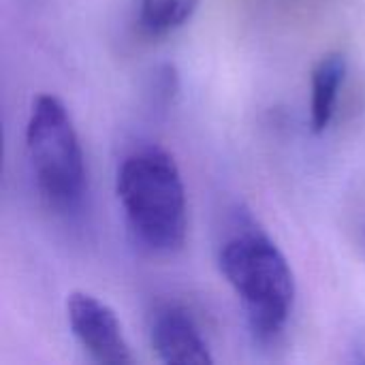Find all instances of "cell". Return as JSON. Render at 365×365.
Instances as JSON below:
<instances>
[{"mask_svg": "<svg viewBox=\"0 0 365 365\" xmlns=\"http://www.w3.org/2000/svg\"><path fill=\"white\" fill-rule=\"evenodd\" d=\"M118 199L135 240L154 255H173L186 240V190L175 160L143 145L118 167Z\"/></svg>", "mask_w": 365, "mask_h": 365, "instance_id": "6da1fadb", "label": "cell"}, {"mask_svg": "<svg viewBox=\"0 0 365 365\" xmlns=\"http://www.w3.org/2000/svg\"><path fill=\"white\" fill-rule=\"evenodd\" d=\"M218 263L244 308L255 340H276L295 304V278L282 250L257 227L242 225L220 246Z\"/></svg>", "mask_w": 365, "mask_h": 365, "instance_id": "7a4b0ae2", "label": "cell"}, {"mask_svg": "<svg viewBox=\"0 0 365 365\" xmlns=\"http://www.w3.org/2000/svg\"><path fill=\"white\" fill-rule=\"evenodd\" d=\"M26 152L45 203L62 216L79 214L88 195L86 160L71 113L56 96L43 94L32 103Z\"/></svg>", "mask_w": 365, "mask_h": 365, "instance_id": "3957f363", "label": "cell"}, {"mask_svg": "<svg viewBox=\"0 0 365 365\" xmlns=\"http://www.w3.org/2000/svg\"><path fill=\"white\" fill-rule=\"evenodd\" d=\"M71 331L96 364H130L133 353L115 312L88 293H73L66 302Z\"/></svg>", "mask_w": 365, "mask_h": 365, "instance_id": "277c9868", "label": "cell"}, {"mask_svg": "<svg viewBox=\"0 0 365 365\" xmlns=\"http://www.w3.org/2000/svg\"><path fill=\"white\" fill-rule=\"evenodd\" d=\"M150 342L163 364L205 365L214 361L195 317L178 304H160L152 312Z\"/></svg>", "mask_w": 365, "mask_h": 365, "instance_id": "5b68a950", "label": "cell"}, {"mask_svg": "<svg viewBox=\"0 0 365 365\" xmlns=\"http://www.w3.org/2000/svg\"><path fill=\"white\" fill-rule=\"evenodd\" d=\"M346 58L342 53H327L314 66L310 96V124L314 133H325L329 128L346 79Z\"/></svg>", "mask_w": 365, "mask_h": 365, "instance_id": "8992f818", "label": "cell"}, {"mask_svg": "<svg viewBox=\"0 0 365 365\" xmlns=\"http://www.w3.org/2000/svg\"><path fill=\"white\" fill-rule=\"evenodd\" d=\"M197 6L199 0H139V19L145 32L160 36L184 26Z\"/></svg>", "mask_w": 365, "mask_h": 365, "instance_id": "52a82bcc", "label": "cell"}, {"mask_svg": "<svg viewBox=\"0 0 365 365\" xmlns=\"http://www.w3.org/2000/svg\"><path fill=\"white\" fill-rule=\"evenodd\" d=\"M351 361L353 364H365V334L364 336H357L353 349H351Z\"/></svg>", "mask_w": 365, "mask_h": 365, "instance_id": "ba28073f", "label": "cell"}]
</instances>
